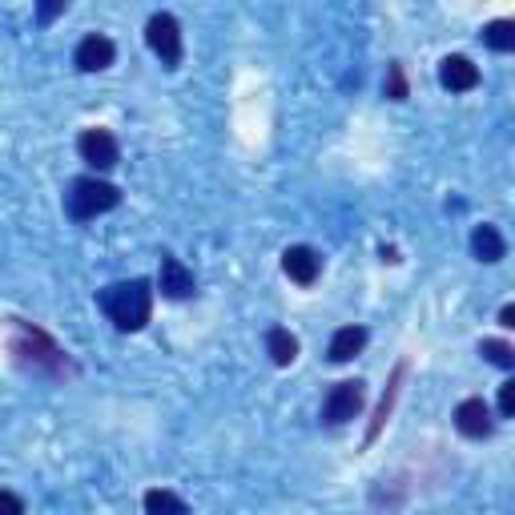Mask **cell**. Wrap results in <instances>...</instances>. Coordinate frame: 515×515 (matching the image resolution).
<instances>
[{"label":"cell","mask_w":515,"mask_h":515,"mask_svg":"<svg viewBox=\"0 0 515 515\" xmlns=\"http://www.w3.org/2000/svg\"><path fill=\"white\" fill-rule=\"evenodd\" d=\"M9 326H13L9 355H13L17 367H25L33 375H49V379H73L77 375V363L69 359V351L49 330H41L25 318H9Z\"/></svg>","instance_id":"6da1fadb"},{"label":"cell","mask_w":515,"mask_h":515,"mask_svg":"<svg viewBox=\"0 0 515 515\" xmlns=\"http://www.w3.org/2000/svg\"><path fill=\"white\" fill-rule=\"evenodd\" d=\"M97 302H101L105 318H109L117 330L137 334V330H145L149 318H153V282H149V278L113 282V286H105V290L97 294Z\"/></svg>","instance_id":"7a4b0ae2"},{"label":"cell","mask_w":515,"mask_h":515,"mask_svg":"<svg viewBox=\"0 0 515 515\" xmlns=\"http://www.w3.org/2000/svg\"><path fill=\"white\" fill-rule=\"evenodd\" d=\"M117 206H121V190L113 182L97 178V174L93 178H77L69 186V194H65V210H69L73 222H93V218H101V214H109Z\"/></svg>","instance_id":"3957f363"},{"label":"cell","mask_w":515,"mask_h":515,"mask_svg":"<svg viewBox=\"0 0 515 515\" xmlns=\"http://www.w3.org/2000/svg\"><path fill=\"white\" fill-rule=\"evenodd\" d=\"M145 45L153 49V57H157L165 69H178V65H182V53H186L178 17H174V13H153L149 25H145Z\"/></svg>","instance_id":"277c9868"},{"label":"cell","mask_w":515,"mask_h":515,"mask_svg":"<svg viewBox=\"0 0 515 515\" xmlns=\"http://www.w3.org/2000/svg\"><path fill=\"white\" fill-rule=\"evenodd\" d=\"M363 407H367V383H363V379H342V383L330 387V395H326V403H322V419H326L330 427H342V423L359 419Z\"/></svg>","instance_id":"5b68a950"},{"label":"cell","mask_w":515,"mask_h":515,"mask_svg":"<svg viewBox=\"0 0 515 515\" xmlns=\"http://www.w3.org/2000/svg\"><path fill=\"white\" fill-rule=\"evenodd\" d=\"M77 153L81 161H89L93 169H113L121 161V141L105 129V125H93V129H81L77 133Z\"/></svg>","instance_id":"8992f818"},{"label":"cell","mask_w":515,"mask_h":515,"mask_svg":"<svg viewBox=\"0 0 515 515\" xmlns=\"http://www.w3.org/2000/svg\"><path fill=\"white\" fill-rule=\"evenodd\" d=\"M455 431H459L463 439H491V431H495L491 407H487L479 395L463 399V403L455 407Z\"/></svg>","instance_id":"52a82bcc"},{"label":"cell","mask_w":515,"mask_h":515,"mask_svg":"<svg viewBox=\"0 0 515 515\" xmlns=\"http://www.w3.org/2000/svg\"><path fill=\"white\" fill-rule=\"evenodd\" d=\"M157 286H161V294H165V298L182 302V298H190V294L198 290V278H194V270H190L182 258H174V254H161V274H157Z\"/></svg>","instance_id":"ba28073f"},{"label":"cell","mask_w":515,"mask_h":515,"mask_svg":"<svg viewBox=\"0 0 515 515\" xmlns=\"http://www.w3.org/2000/svg\"><path fill=\"white\" fill-rule=\"evenodd\" d=\"M113 61H117V45H113L105 33L81 37V45H77V53H73V65H77L81 73H105Z\"/></svg>","instance_id":"9c48e42d"},{"label":"cell","mask_w":515,"mask_h":515,"mask_svg":"<svg viewBox=\"0 0 515 515\" xmlns=\"http://www.w3.org/2000/svg\"><path fill=\"white\" fill-rule=\"evenodd\" d=\"M282 274L298 286H314L322 274V254L314 246H286L282 250Z\"/></svg>","instance_id":"30bf717a"},{"label":"cell","mask_w":515,"mask_h":515,"mask_svg":"<svg viewBox=\"0 0 515 515\" xmlns=\"http://www.w3.org/2000/svg\"><path fill=\"white\" fill-rule=\"evenodd\" d=\"M407 371H411V363L407 359H399L395 363V371H391V379H387V391H383V399H379V407H375V415H371V427H367V447L383 435V427H387V419H391V411H395V403H399V391H403V379H407Z\"/></svg>","instance_id":"8fae6325"},{"label":"cell","mask_w":515,"mask_h":515,"mask_svg":"<svg viewBox=\"0 0 515 515\" xmlns=\"http://www.w3.org/2000/svg\"><path fill=\"white\" fill-rule=\"evenodd\" d=\"M439 85L447 93H471L479 85V65L463 53H451V57L439 61Z\"/></svg>","instance_id":"7c38bea8"},{"label":"cell","mask_w":515,"mask_h":515,"mask_svg":"<svg viewBox=\"0 0 515 515\" xmlns=\"http://www.w3.org/2000/svg\"><path fill=\"white\" fill-rule=\"evenodd\" d=\"M367 338H371V330L367 326H359V322H351V326H338L334 330V338H330V363H351V359H359L363 355V347H367Z\"/></svg>","instance_id":"4fadbf2b"},{"label":"cell","mask_w":515,"mask_h":515,"mask_svg":"<svg viewBox=\"0 0 515 515\" xmlns=\"http://www.w3.org/2000/svg\"><path fill=\"white\" fill-rule=\"evenodd\" d=\"M471 254L479 258V262H487V266H495V262H503L507 258V242H503V234L495 230V226H475V234H471Z\"/></svg>","instance_id":"5bb4252c"},{"label":"cell","mask_w":515,"mask_h":515,"mask_svg":"<svg viewBox=\"0 0 515 515\" xmlns=\"http://www.w3.org/2000/svg\"><path fill=\"white\" fill-rule=\"evenodd\" d=\"M266 355H270L274 367H290L298 359V338L286 326H270L266 330Z\"/></svg>","instance_id":"9a60e30c"},{"label":"cell","mask_w":515,"mask_h":515,"mask_svg":"<svg viewBox=\"0 0 515 515\" xmlns=\"http://www.w3.org/2000/svg\"><path fill=\"white\" fill-rule=\"evenodd\" d=\"M141 503H145V515H190V503L182 495H174V491H165V487L145 491Z\"/></svg>","instance_id":"2e32d148"},{"label":"cell","mask_w":515,"mask_h":515,"mask_svg":"<svg viewBox=\"0 0 515 515\" xmlns=\"http://www.w3.org/2000/svg\"><path fill=\"white\" fill-rule=\"evenodd\" d=\"M483 45H487L491 53H511V49H515V21H507V17L487 21V25H483Z\"/></svg>","instance_id":"e0dca14e"},{"label":"cell","mask_w":515,"mask_h":515,"mask_svg":"<svg viewBox=\"0 0 515 515\" xmlns=\"http://www.w3.org/2000/svg\"><path fill=\"white\" fill-rule=\"evenodd\" d=\"M479 355L491 367H499V371H511L515 367V351H511V342H503V338H483L479 342Z\"/></svg>","instance_id":"ac0fdd59"},{"label":"cell","mask_w":515,"mask_h":515,"mask_svg":"<svg viewBox=\"0 0 515 515\" xmlns=\"http://www.w3.org/2000/svg\"><path fill=\"white\" fill-rule=\"evenodd\" d=\"M383 97H387V101H407V97H411V85H407V69H403L399 61H391V65H387Z\"/></svg>","instance_id":"d6986e66"},{"label":"cell","mask_w":515,"mask_h":515,"mask_svg":"<svg viewBox=\"0 0 515 515\" xmlns=\"http://www.w3.org/2000/svg\"><path fill=\"white\" fill-rule=\"evenodd\" d=\"M499 415H503V419L515 415V379H507V383L499 387Z\"/></svg>","instance_id":"ffe728a7"},{"label":"cell","mask_w":515,"mask_h":515,"mask_svg":"<svg viewBox=\"0 0 515 515\" xmlns=\"http://www.w3.org/2000/svg\"><path fill=\"white\" fill-rule=\"evenodd\" d=\"M0 515H25V499L17 491H0Z\"/></svg>","instance_id":"44dd1931"},{"label":"cell","mask_w":515,"mask_h":515,"mask_svg":"<svg viewBox=\"0 0 515 515\" xmlns=\"http://www.w3.org/2000/svg\"><path fill=\"white\" fill-rule=\"evenodd\" d=\"M65 9H69V0H53V5H41V9H37V17L49 25V21H53V17H61Z\"/></svg>","instance_id":"7402d4cb"},{"label":"cell","mask_w":515,"mask_h":515,"mask_svg":"<svg viewBox=\"0 0 515 515\" xmlns=\"http://www.w3.org/2000/svg\"><path fill=\"white\" fill-rule=\"evenodd\" d=\"M499 326H503V330L515 326V306H503V310H499Z\"/></svg>","instance_id":"603a6c76"},{"label":"cell","mask_w":515,"mask_h":515,"mask_svg":"<svg viewBox=\"0 0 515 515\" xmlns=\"http://www.w3.org/2000/svg\"><path fill=\"white\" fill-rule=\"evenodd\" d=\"M379 254H383V262H399V250H395V246H383Z\"/></svg>","instance_id":"cb8c5ba5"}]
</instances>
